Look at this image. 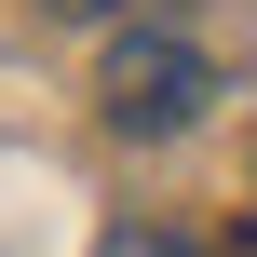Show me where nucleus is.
<instances>
[{
  "mask_svg": "<svg viewBox=\"0 0 257 257\" xmlns=\"http://www.w3.org/2000/svg\"><path fill=\"white\" fill-rule=\"evenodd\" d=\"M95 257H203V244H190V230H108Z\"/></svg>",
  "mask_w": 257,
  "mask_h": 257,
  "instance_id": "nucleus-2",
  "label": "nucleus"
},
{
  "mask_svg": "<svg viewBox=\"0 0 257 257\" xmlns=\"http://www.w3.org/2000/svg\"><path fill=\"white\" fill-rule=\"evenodd\" d=\"M203 95H217V54L176 41V27H122L95 54V122L108 136H176V122H203Z\"/></svg>",
  "mask_w": 257,
  "mask_h": 257,
  "instance_id": "nucleus-1",
  "label": "nucleus"
},
{
  "mask_svg": "<svg viewBox=\"0 0 257 257\" xmlns=\"http://www.w3.org/2000/svg\"><path fill=\"white\" fill-rule=\"evenodd\" d=\"M54 14H136V0H54Z\"/></svg>",
  "mask_w": 257,
  "mask_h": 257,
  "instance_id": "nucleus-3",
  "label": "nucleus"
}]
</instances>
